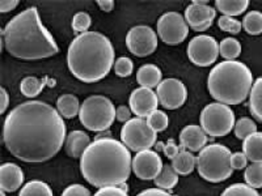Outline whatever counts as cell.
<instances>
[{
	"label": "cell",
	"mask_w": 262,
	"mask_h": 196,
	"mask_svg": "<svg viewBox=\"0 0 262 196\" xmlns=\"http://www.w3.org/2000/svg\"><path fill=\"white\" fill-rule=\"evenodd\" d=\"M18 196H54L53 190L42 181H30L21 187Z\"/></svg>",
	"instance_id": "f1b7e54d"
},
{
	"label": "cell",
	"mask_w": 262,
	"mask_h": 196,
	"mask_svg": "<svg viewBox=\"0 0 262 196\" xmlns=\"http://www.w3.org/2000/svg\"><path fill=\"white\" fill-rule=\"evenodd\" d=\"M217 27L221 28L223 32L231 33V34H237L242 32L243 24L242 21L236 20L233 17H228V16H223L217 18Z\"/></svg>",
	"instance_id": "d590c367"
},
{
	"label": "cell",
	"mask_w": 262,
	"mask_h": 196,
	"mask_svg": "<svg viewBox=\"0 0 262 196\" xmlns=\"http://www.w3.org/2000/svg\"><path fill=\"white\" fill-rule=\"evenodd\" d=\"M128 102L131 111L137 115V118H147L152 111L158 110V105L160 104L156 92L143 86L133 90Z\"/></svg>",
	"instance_id": "2e32d148"
},
{
	"label": "cell",
	"mask_w": 262,
	"mask_h": 196,
	"mask_svg": "<svg viewBox=\"0 0 262 196\" xmlns=\"http://www.w3.org/2000/svg\"><path fill=\"white\" fill-rule=\"evenodd\" d=\"M180 143L189 152H201L207 144V135L201 126L190 125L182 128L180 134Z\"/></svg>",
	"instance_id": "ac0fdd59"
},
{
	"label": "cell",
	"mask_w": 262,
	"mask_h": 196,
	"mask_svg": "<svg viewBox=\"0 0 262 196\" xmlns=\"http://www.w3.org/2000/svg\"><path fill=\"white\" fill-rule=\"evenodd\" d=\"M161 69L155 64H144L142 65L137 72V81L140 86L143 88H158L159 84L161 83Z\"/></svg>",
	"instance_id": "ffe728a7"
},
{
	"label": "cell",
	"mask_w": 262,
	"mask_h": 196,
	"mask_svg": "<svg viewBox=\"0 0 262 196\" xmlns=\"http://www.w3.org/2000/svg\"><path fill=\"white\" fill-rule=\"evenodd\" d=\"M0 196H6V192H4V191H2V192H0Z\"/></svg>",
	"instance_id": "681fc988"
},
{
	"label": "cell",
	"mask_w": 262,
	"mask_h": 196,
	"mask_svg": "<svg viewBox=\"0 0 262 196\" xmlns=\"http://www.w3.org/2000/svg\"><path fill=\"white\" fill-rule=\"evenodd\" d=\"M114 72L119 78H128L134 71V63L130 58L121 57L114 62Z\"/></svg>",
	"instance_id": "8d00e7d4"
},
{
	"label": "cell",
	"mask_w": 262,
	"mask_h": 196,
	"mask_svg": "<svg viewBox=\"0 0 262 196\" xmlns=\"http://www.w3.org/2000/svg\"><path fill=\"white\" fill-rule=\"evenodd\" d=\"M163 166L164 163L159 152L151 151V149L138 152L131 163V169L135 176L143 181L155 179L163 170Z\"/></svg>",
	"instance_id": "5bb4252c"
},
{
	"label": "cell",
	"mask_w": 262,
	"mask_h": 196,
	"mask_svg": "<svg viewBox=\"0 0 262 196\" xmlns=\"http://www.w3.org/2000/svg\"><path fill=\"white\" fill-rule=\"evenodd\" d=\"M158 36L164 43L174 46L182 43L189 34V25L179 12H167L160 16L156 24Z\"/></svg>",
	"instance_id": "30bf717a"
},
{
	"label": "cell",
	"mask_w": 262,
	"mask_h": 196,
	"mask_svg": "<svg viewBox=\"0 0 262 196\" xmlns=\"http://www.w3.org/2000/svg\"><path fill=\"white\" fill-rule=\"evenodd\" d=\"M231 151L222 144L206 145L196 156L195 167L205 181L219 183L232 176Z\"/></svg>",
	"instance_id": "8992f818"
},
{
	"label": "cell",
	"mask_w": 262,
	"mask_h": 196,
	"mask_svg": "<svg viewBox=\"0 0 262 196\" xmlns=\"http://www.w3.org/2000/svg\"><path fill=\"white\" fill-rule=\"evenodd\" d=\"M114 62L111 39L98 32L79 34L70 43L67 51L70 72L83 83H97L106 78Z\"/></svg>",
	"instance_id": "277c9868"
},
{
	"label": "cell",
	"mask_w": 262,
	"mask_h": 196,
	"mask_svg": "<svg viewBox=\"0 0 262 196\" xmlns=\"http://www.w3.org/2000/svg\"><path fill=\"white\" fill-rule=\"evenodd\" d=\"M118 187L121 188V190L126 191V192H127V191H128V187H127V184H126V182H125V183H121V184H118Z\"/></svg>",
	"instance_id": "7dc6e473"
},
{
	"label": "cell",
	"mask_w": 262,
	"mask_h": 196,
	"mask_svg": "<svg viewBox=\"0 0 262 196\" xmlns=\"http://www.w3.org/2000/svg\"><path fill=\"white\" fill-rule=\"evenodd\" d=\"M130 149L113 137L95 139L80 157L83 178L97 188L118 186L131 174Z\"/></svg>",
	"instance_id": "3957f363"
},
{
	"label": "cell",
	"mask_w": 262,
	"mask_h": 196,
	"mask_svg": "<svg viewBox=\"0 0 262 196\" xmlns=\"http://www.w3.org/2000/svg\"><path fill=\"white\" fill-rule=\"evenodd\" d=\"M185 20L189 27L195 32H205L209 29L216 17V11L207 2L194 0L188 8L185 9Z\"/></svg>",
	"instance_id": "9a60e30c"
},
{
	"label": "cell",
	"mask_w": 262,
	"mask_h": 196,
	"mask_svg": "<svg viewBox=\"0 0 262 196\" xmlns=\"http://www.w3.org/2000/svg\"><path fill=\"white\" fill-rule=\"evenodd\" d=\"M200 122L206 135L212 137L226 136L235 127V113L228 105L214 102L203 109Z\"/></svg>",
	"instance_id": "ba28073f"
},
{
	"label": "cell",
	"mask_w": 262,
	"mask_h": 196,
	"mask_svg": "<svg viewBox=\"0 0 262 196\" xmlns=\"http://www.w3.org/2000/svg\"><path fill=\"white\" fill-rule=\"evenodd\" d=\"M46 85L54 86L55 85V80H51L48 76H45L43 79L29 76V78L23 79V81L20 83V90L23 93V95H25L27 98H33L37 97Z\"/></svg>",
	"instance_id": "7402d4cb"
},
{
	"label": "cell",
	"mask_w": 262,
	"mask_h": 196,
	"mask_svg": "<svg viewBox=\"0 0 262 196\" xmlns=\"http://www.w3.org/2000/svg\"><path fill=\"white\" fill-rule=\"evenodd\" d=\"M222 196H261L256 191V188H252L250 186L244 183L231 184L223 191Z\"/></svg>",
	"instance_id": "836d02e7"
},
{
	"label": "cell",
	"mask_w": 262,
	"mask_h": 196,
	"mask_svg": "<svg viewBox=\"0 0 262 196\" xmlns=\"http://www.w3.org/2000/svg\"><path fill=\"white\" fill-rule=\"evenodd\" d=\"M80 102L74 94H62L57 101V110L63 118L72 119L80 113Z\"/></svg>",
	"instance_id": "cb8c5ba5"
},
{
	"label": "cell",
	"mask_w": 262,
	"mask_h": 196,
	"mask_svg": "<svg viewBox=\"0 0 262 196\" xmlns=\"http://www.w3.org/2000/svg\"><path fill=\"white\" fill-rule=\"evenodd\" d=\"M131 114H133V111H131L130 107L123 106V105H122V106L117 107L116 119L121 123H127L128 120L131 119Z\"/></svg>",
	"instance_id": "60d3db41"
},
{
	"label": "cell",
	"mask_w": 262,
	"mask_h": 196,
	"mask_svg": "<svg viewBox=\"0 0 262 196\" xmlns=\"http://www.w3.org/2000/svg\"><path fill=\"white\" fill-rule=\"evenodd\" d=\"M0 94H2V113H6L7 107L9 105V95L4 88H0Z\"/></svg>",
	"instance_id": "bcb514c9"
},
{
	"label": "cell",
	"mask_w": 262,
	"mask_h": 196,
	"mask_svg": "<svg viewBox=\"0 0 262 196\" xmlns=\"http://www.w3.org/2000/svg\"><path fill=\"white\" fill-rule=\"evenodd\" d=\"M249 110L256 120L262 122V78L257 79L250 89Z\"/></svg>",
	"instance_id": "484cf974"
},
{
	"label": "cell",
	"mask_w": 262,
	"mask_h": 196,
	"mask_svg": "<svg viewBox=\"0 0 262 196\" xmlns=\"http://www.w3.org/2000/svg\"><path fill=\"white\" fill-rule=\"evenodd\" d=\"M261 196H262V195H261Z\"/></svg>",
	"instance_id": "816d5d0a"
},
{
	"label": "cell",
	"mask_w": 262,
	"mask_h": 196,
	"mask_svg": "<svg viewBox=\"0 0 262 196\" xmlns=\"http://www.w3.org/2000/svg\"><path fill=\"white\" fill-rule=\"evenodd\" d=\"M248 165V158L243 152H236L231 155V166L233 170L245 169Z\"/></svg>",
	"instance_id": "f35d334b"
},
{
	"label": "cell",
	"mask_w": 262,
	"mask_h": 196,
	"mask_svg": "<svg viewBox=\"0 0 262 196\" xmlns=\"http://www.w3.org/2000/svg\"><path fill=\"white\" fill-rule=\"evenodd\" d=\"M243 153L252 163H262V132H254L244 140Z\"/></svg>",
	"instance_id": "44dd1931"
},
{
	"label": "cell",
	"mask_w": 262,
	"mask_h": 196,
	"mask_svg": "<svg viewBox=\"0 0 262 196\" xmlns=\"http://www.w3.org/2000/svg\"><path fill=\"white\" fill-rule=\"evenodd\" d=\"M159 102L164 109L174 110L179 109L186 102L188 90L181 80L179 79H165L156 88Z\"/></svg>",
	"instance_id": "4fadbf2b"
},
{
	"label": "cell",
	"mask_w": 262,
	"mask_h": 196,
	"mask_svg": "<svg viewBox=\"0 0 262 196\" xmlns=\"http://www.w3.org/2000/svg\"><path fill=\"white\" fill-rule=\"evenodd\" d=\"M164 155L167 156L168 158H170V160H173V158L176 157L177 155H179L180 152V148L179 145H177L176 143H174V140H169L167 144H164Z\"/></svg>",
	"instance_id": "b9f144b4"
},
{
	"label": "cell",
	"mask_w": 262,
	"mask_h": 196,
	"mask_svg": "<svg viewBox=\"0 0 262 196\" xmlns=\"http://www.w3.org/2000/svg\"><path fill=\"white\" fill-rule=\"evenodd\" d=\"M215 7L223 16L233 17V16H240L247 11L249 7L248 0H216Z\"/></svg>",
	"instance_id": "d4e9b609"
},
{
	"label": "cell",
	"mask_w": 262,
	"mask_h": 196,
	"mask_svg": "<svg viewBox=\"0 0 262 196\" xmlns=\"http://www.w3.org/2000/svg\"><path fill=\"white\" fill-rule=\"evenodd\" d=\"M91 144V137L80 130H75L70 132L66 137L64 151L66 155L71 158H80L84 152Z\"/></svg>",
	"instance_id": "d6986e66"
},
{
	"label": "cell",
	"mask_w": 262,
	"mask_h": 196,
	"mask_svg": "<svg viewBox=\"0 0 262 196\" xmlns=\"http://www.w3.org/2000/svg\"><path fill=\"white\" fill-rule=\"evenodd\" d=\"M121 141L130 151H148L156 144V132L143 118H133L121 130Z\"/></svg>",
	"instance_id": "9c48e42d"
},
{
	"label": "cell",
	"mask_w": 262,
	"mask_h": 196,
	"mask_svg": "<svg viewBox=\"0 0 262 196\" xmlns=\"http://www.w3.org/2000/svg\"><path fill=\"white\" fill-rule=\"evenodd\" d=\"M60 196H93L91 191L83 184H71L66 188Z\"/></svg>",
	"instance_id": "74e56055"
},
{
	"label": "cell",
	"mask_w": 262,
	"mask_h": 196,
	"mask_svg": "<svg viewBox=\"0 0 262 196\" xmlns=\"http://www.w3.org/2000/svg\"><path fill=\"white\" fill-rule=\"evenodd\" d=\"M93 196H128L127 192L118 187V186H109V187L98 188Z\"/></svg>",
	"instance_id": "ab89813d"
},
{
	"label": "cell",
	"mask_w": 262,
	"mask_h": 196,
	"mask_svg": "<svg viewBox=\"0 0 262 196\" xmlns=\"http://www.w3.org/2000/svg\"><path fill=\"white\" fill-rule=\"evenodd\" d=\"M172 196H177V195H172Z\"/></svg>",
	"instance_id": "f907efd6"
},
{
	"label": "cell",
	"mask_w": 262,
	"mask_h": 196,
	"mask_svg": "<svg viewBox=\"0 0 262 196\" xmlns=\"http://www.w3.org/2000/svg\"><path fill=\"white\" fill-rule=\"evenodd\" d=\"M2 46L11 57L21 60L46 59L59 51L36 7L25 9L7 22L2 32Z\"/></svg>",
	"instance_id": "7a4b0ae2"
},
{
	"label": "cell",
	"mask_w": 262,
	"mask_h": 196,
	"mask_svg": "<svg viewBox=\"0 0 262 196\" xmlns=\"http://www.w3.org/2000/svg\"><path fill=\"white\" fill-rule=\"evenodd\" d=\"M196 157L191 152L182 148L179 155L172 160V167L176 170L179 176H189L195 169Z\"/></svg>",
	"instance_id": "603a6c76"
},
{
	"label": "cell",
	"mask_w": 262,
	"mask_h": 196,
	"mask_svg": "<svg viewBox=\"0 0 262 196\" xmlns=\"http://www.w3.org/2000/svg\"><path fill=\"white\" fill-rule=\"evenodd\" d=\"M155 145H156V149H158V151H163V149H164V143H161V141L156 143Z\"/></svg>",
	"instance_id": "c3c4849f"
},
{
	"label": "cell",
	"mask_w": 262,
	"mask_h": 196,
	"mask_svg": "<svg viewBox=\"0 0 262 196\" xmlns=\"http://www.w3.org/2000/svg\"><path fill=\"white\" fill-rule=\"evenodd\" d=\"M186 54L193 64L198 67H209L214 64L219 57V43L214 37L201 34L190 39Z\"/></svg>",
	"instance_id": "8fae6325"
},
{
	"label": "cell",
	"mask_w": 262,
	"mask_h": 196,
	"mask_svg": "<svg viewBox=\"0 0 262 196\" xmlns=\"http://www.w3.org/2000/svg\"><path fill=\"white\" fill-rule=\"evenodd\" d=\"M253 75L248 65L238 60L217 63L207 78V89L215 101L224 105H238L249 97Z\"/></svg>",
	"instance_id": "5b68a950"
},
{
	"label": "cell",
	"mask_w": 262,
	"mask_h": 196,
	"mask_svg": "<svg viewBox=\"0 0 262 196\" xmlns=\"http://www.w3.org/2000/svg\"><path fill=\"white\" fill-rule=\"evenodd\" d=\"M126 46L135 57H148L158 48V34L147 25H137L128 30Z\"/></svg>",
	"instance_id": "7c38bea8"
},
{
	"label": "cell",
	"mask_w": 262,
	"mask_h": 196,
	"mask_svg": "<svg viewBox=\"0 0 262 196\" xmlns=\"http://www.w3.org/2000/svg\"><path fill=\"white\" fill-rule=\"evenodd\" d=\"M233 131H235V135L237 139L245 140L248 136L257 132V125L250 118H240L235 123Z\"/></svg>",
	"instance_id": "1f68e13d"
},
{
	"label": "cell",
	"mask_w": 262,
	"mask_h": 196,
	"mask_svg": "<svg viewBox=\"0 0 262 196\" xmlns=\"http://www.w3.org/2000/svg\"><path fill=\"white\" fill-rule=\"evenodd\" d=\"M97 6L100 7V9L104 11V12H111L114 8V2L113 0H98Z\"/></svg>",
	"instance_id": "f6af8a7d"
},
{
	"label": "cell",
	"mask_w": 262,
	"mask_h": 196,
	"mask_svg": "<svg viewBox=\"0 0 262 196\" xmlns=\"http://www.w3.org/2000/svg\"><path fill=\"white\" fill-rule=\"evenodd\" d=\"M219 54L226 60L237 59L242 54V43L238 42V39L232 38V37L224 38L219 43Z\"/></svg>",
	"instance_id": "83f0119b"
},
{
	"label": "cell",
	"mask_w": 262,
	"mask_h": 196,
	"mask_svg": "<svg viewBox=\"0 0 262 196\" xmlns=\"http://www.w3.org/2000/svg\"><path fill=\"white\" fill-rule=\"evenodd\" d=\"M137 196H172L167 192V191L161 190V188H147V190L142 191L138 193Z\"/></svg>",
	"instance_id": "ee69618b"
},
{
	"label": "cell",
	"mask_w": 262,
	"mask_h": 196,
	"mask_svg": "<svg viewBox=\"0 0 262 196\" xmlns=\"http://www.w3.org/2000/svg\"><path fill=\"white\" fill-rule=\"evenodd\" d=\"M243 29L252 36H258L262 33V13L258 11H252L243 18Z\"/></svg>",
	"instance_id": "f546056e"
},
{
	"label": "cell",
	"mask_w": 262,
	"mask_h": 196,
	"mask_svg": "<svg viewBox=\"0 0 262 196\" xmlns=\"http://www.w3.org/2000/svg\"><path fill=\"white\" fill-rule=\"evenodd\" d=\"M146 120L147 123L151 126L152 130L155 131L156 134L165 130V128L168 127V125H169V118H168L167 114L161 110L152 111V113L147 116Z\"/></svg>",
	"instance_id": "d6a6232c"
},
{
	"label": "cell",
	"mask_w": 262,
	"mask_h": 196,
	"mask_svg": "<svg viewBox=\"0 0 262 196\" xmlns=\"http://www.w3.org/2000/svg\"><path fill=\"white\" fill-rule=\"evenodd\" d=\"M24 186V172L16 163L6 162L0 166V188L4 192H15Z\"/></svg>",
	"instance_id": "e0dca14e"
},
{
	"label": "cell",
	"mask_w": 262,
	"mask_h": 196,
	"mask_svg": "<svg viewBox=\"0 0 262 196\" xmlns=\"http://www.w3.org/2000/svg\"><path fill=\"white\" fill-rule=\"evenodd\" d=\"M116 110L113 102L105 95H91L81 104L79 119L86 130L104 132L113 125Z\"/></svg>",
	"instance_id": "52a82bcc"
},
{
	"label": "cell",
	"mask_w": 262,
	"mask_h": 196,
	"mask_svg": "<svg viewBox=\"0 0 262 196\" xmlns=\"http://www.w3.org/2000/svg\"><path fill=\"white\" fill-rule=\"evenodd\" d=\"M91 24H92V18H91V16L88 15V13L78 12L76 15L74 16V17H72L71 27H72V30H74V32L83 34V33L88 32Z\"/></svg>",
	"instance_id": "e575fe53"
},
{
	"label": "cell",
	"mask_w": 262,
	"mask_h": 196,
	"mask_svg": "<svg viewBox=\"0 0 262 196\" xmlns=\"http://www.w3.org/2000/svg\"><path fill=\"white\" fill-rule=\"evenodd\" d=\"M63 116L51 105L28 101L6 116L3 140L7 151L24 162H46L62 149L67 137Z\"/></svg>",
	"instance_id": "6da1fadb"
},
{
	"label": "cell",
	"mask_w": 262,
	"mask_h": 196,
	"mask_svg": "<svg viewBox=\"0 0 262 196\" xmlns=\"http://www.w3.org/2000/svg\"><path fill=\"white\" fill-rule=\"evenodd\" d=\"M154 182H155V186H158V188H161L164 191L172 190L179 183V174L176 173V170L173 169L172 165H164L163 170L154 179Z\"/></svg>",
	"instance_id": "4316f807"
},
{
	"label": "cell",
	"mask_w": 262,
	"mask_h": 196,
	"mask_svg": "<svg viewBox=\"0 0 262 196\" xmlns=\"http://www.w3.org/2000/svg\"><path fill=\"white\" fill-rule=\"evenodd\" d=\"M17 6L18 0H2V2H0V12H11V11H13Z\"/></svg>",
	"instance_id": "7bdbcfd3"
},
{
	"label": "cell",
	"mask_w": 262,
	"mask_h": 196,
	"mask_svg": "<svg viewBox=\"0 0 262 196\" xmlns=\"http://www.w3.org/2000/svg\"><path fill=\"white\" fill-rule=\"evenodd\" d=\"M244 179L252 188H262V163H252L247 166Z\"/></svg>",
	"instance_id": "4dcf8cb0"
}]
</instances>
